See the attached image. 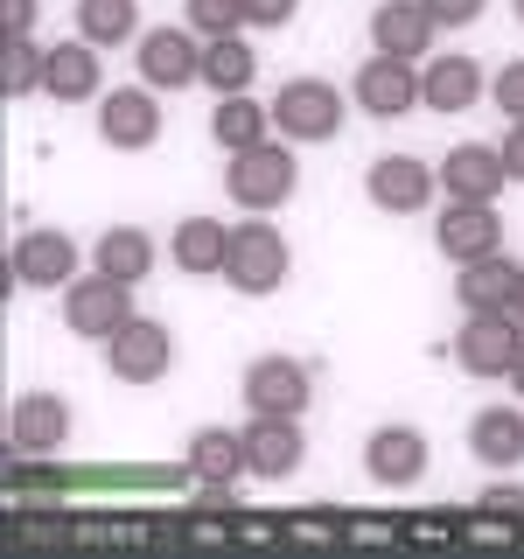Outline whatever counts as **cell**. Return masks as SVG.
<instances>
[{
    "label": "cell",
    "mask_w": 524,
    "mask_h": 559,
    "mask_svg": "<svg viewBox=\"0 0 524 559\" xmlns=\"http://www.w3.org/2000/svg\"><path fill=\"white\" fill-rule=\"evenodd\" d=\"M517 349H524V322L511 308H468V322L454 329V364L468 378H511Z\"/></svg>",
    "instance_id": "6da1fadb"
},
{
    "label": "cell",
    "mask_w": 524,
    "mask_h": 559,
    "mask_svg": "<svg viewBox=\"0 0 524 559\" xmlns=\"http://www.w3.org/2000/svg\"><path fill=\"white\" fill-rule=\"evenodd\" d=\"M224 197H231L238 210H279L294 197V154L279 147V140H259V147H238L231 168H224Z\"/></svg>",
    "instance_id": "7a4b0ae2"
},
{
    "label": "cell",
    "mask_w": 524,
    "mask_h": 559,
    "mask_svg": "<svg viewBox=\"0 0 524 559\" xmlns=\"http://www.w3.org/2000/svg\"><path fill=\"white\" fill-rule=\"evenodd\" d=\"M287 266H294V259H287V238H279L259 210H252V224H231V259H224V280H231L238 294L266 301V294H279Z\"/></svg>",
    "instance_id": "3957f363"
},
{
    "label": "cell",
    "mask_w": 524,
    "mask_h": 559,
    "mask_svg": "<svg viewBox=\"0 0 524 559\" xmlns=\"http://www.w3.org/2000/svg\"><path fill=\"white\" fill-rule=\"evenodd\" d=\"M127 322H133V287H127V280L92 273V280H70V287H63V329H70V336L98 343V336H119Z\"/></svg>",
    "instance_id": "277c9868"
},
{
    "label": "cell",
    "mask_w": 524,
    "mask_h": 559,
    "mask_svg": "<svg viewBox=\"0 0 524 559\" xmlns=\"http://www.w3.org/2000/svg\"><path fill=\"white\" fill-rule=\"evenodd\" d=\"M273 127H279V140H336L343 133V92L322 78H287L273 92Z\"/></svg>",
    "instance_id": "5b68a950"
},
{
    "label": "cell",
    "mask_w": 524,
    "mask_h": 559,
    "mask_svg": "<svg viewBox=\"0 0 524 559\" xmlns=\"http://www.w3.org/2000/svg\"><path fill=\"white\" fill-rule=\"evenodd\" d=\"M140 63V84H154V92H182V84L203 78V43L196 28H147L133 49Z\"/></svg>",
    "instance_id": "8992f818"
},
{
    "label": "cell",
    "mask_w": 524,
    "mask_h": 559,
    "mask_svg": "<svg viewBox=\"0 0 524 559\" xmlns=\"http://www.w3.org/2000/svg\"><path fill=\"white\" fill-rule=\"evenodd\" d=\"M105 364L127 384H154V378H168V364H175V336L154 314H133L119 336H105Z\"/></svg>",
    "instance_id": "52a82bcc"
},
{
    "label": "cell",
    "mask_w": 524,
    "mask_h": 559,
    "mask_svg": "<svg viewBox=\"0 0 524 559\" xmlns=\"http://www.w3.org/2000/svg\"><path fill=\"white\" fill-rule=\"evenodd\" d=\"M98 140L119 154H140L162 140V105H154V84H127V92L98 98Z\"/></svg>",
    "instance_id": "ba28073f"
},
{
    "label": "cell",
    "mask_w": 524,
    "mask_h": 559,
    "mask_svg": "<svg viewBox=\"0 0 524 559\" xmlns=\"http://www.w3.org/2000/svg\"><path fill=\"white\" fill-rule=\"evenodd\" d=\"M245 406H252V413H279V419H301V413L314 406L308 364H294V357H259V364H245Z\"/></svg>",
    "instance_id": "9c48e42d"
},
{
    "label": "cell",
    "mask_w": 524,
    "mask_h": 559,
    "mask_svg": "<svg viewBox=\"0 0 524 559\" xmlns=\"http://www.w3.org/2000/svg\"><path fill=\"white\" fill-rule=\"evenodd\" d=\"M78 280V238L70 231H22L8 252V287H70Z\"/></svg>",
    "instance_id": "30bf717a"
},
{
    "label": "cell",
    "mask_w": 524,
    "mask_h": 559,
    "mask_svg": "<svg viewBox=\"0 0 524 559\" xmlns=\"http://www.w3.org/2000/svg\"><path fill=\"white\" fill-rule=\"evenodd\" d=\"M301 419H279V413H252L245 419V468H252L259 483H287L294 468H301Z\"/></svg>",
    "instance_id": "8fae6325"
},
{
    "label": "cell",
    "mask_w": 524,
    "mask_h": 559,
    "mask_svg": "<svg viewBox=\"0 0 524 559\" xmlns=\"http://www.w3.org/2000/svg\"><path fill=\"white\" fill-rule=\"evenodd\" d=\"M364 197L378 210H392V217H419L433 203V168L419 154H378L371 175H364Z\"/></svg>",
    "instance_id": "7c38bea8"
},
{
    "label": "cell",
    "mask_w": 524,
    "mask_h": 559,
    "mask_svg": "<svg viewBox=\"0 0 524 559\" xmlns=\"http://www.w3.org/2000/svg\"><path fill=\"white\" fill-rule=\"evenodd\" d=\"M433 245H441L454 266L503 252V217H497V203H454V197H448V210L433 217Z\"/></svg>",
    "instance_id": "4fadbf2b"
},
{
    "label": "cell",
    "mask_w": 524,
    "mask_h": 559,
    "mask_svg": "<svg viewBox=\"0 0 524 559\" xmlns=\"http://www.w3.org/2000/svg\"><path fill=\"white\" fill-rule=\"evenodd\" d=\"M70 441V406L57 392H22L8 413V448L22 454V462H43V454H57Z\"/></svg>",
    "instance_id": "5bb4252c"
},
{
    "label": "cell",
    "mask_w": 524,
    "mask_h": 559,
    "mask_svg": "<svg viewBox=\"0 0 524 559\" xmlns=\"http://www.w3.org/2000/svg\"><path fill=\"white\" fill-rule=\"evenodd\" d=\"M503 182H511V168H503V147H489V140H462V147H448L441 189H448L454 203H497Z\"/></svg>",
    "instance_id": "9a60e30c"
},
{
    "label": "cell",
    "mask_w": 524,
    "mask_h": 559,
    "mask_svg": "<svg viewBox=\"0 0 524 559\" xmlns=\"http://www.w3.org/2000/svg\"><path fill=\"white\" fill-rule=\"evenodd\" d=\"M364 476L384 483V489H413L427 476V433L419 427H378L364 441Z\"/></svg>",
    "instance_id": "2e32d148"
},
{
    "label": "cell",
    "mask_w": 524,
    "mask_h": 559,
    "mask_svg": "<svg viewBox=\"0 0 524 559\" xmlns=\"http://www.w3.org/2000/svg\"><path fill=\"white\" fill-rule=\"evenodd\" d=\"M349 92H357V105L371 119H406L413 105H419V70L406 57H371V63L357 70V84H349Z\"/></svg>",
    "instance_id": "e0dca14e"
},
{
    "label": "cell",
    "mask_w": 524,
    "mask_h": 559,
    "mask_svg": "<svg viewBox=\"0 0 524 559\" xmlns=\"http://www.w3.org/2000/svg\"><path fill=\"white\" fill-rule=\"evenodd\" d=\"M433 14H427V0H384V8L371 14V43H378V57H433Z\"/></svg>",
    "instance_id": "ac0fdd59"
},
{
    "label": "cell",
    "mask_w": 524,
    "mask_h": 559,
    "mask_svg": "<svg viewBox=\"0 0 524 559\" xmlns=\"http://www.w3.org/2000/svg\"><path fill=\"white\" fill-rule=\"evenodd\" d=\"M168 259H175L189 280L224 273V259H231V224H217V217H182V224H175V238H168Z\"/></svg>",
    "instance_id": "d6986e66"
},
{
    "label": "cell",
    "mask_w": 524,
    "mask_h": 559,
    "mask_svg": "<svg viewBox=\"0 0 524 559\" xmlns=\"http://www.w3.org/2000/svg\"><path fill=\"white\" fill-rule=\"evenodd\" d=\"M189 476H196L203 489H231L238 476H252V468H245V433L196 427V433H189Z\"/></svg>",
    "instance_id": "ffe728a7"
},
{
    "label": "cell",
    "mask_w": 524,
    "mask_h": 559,
    "mask_svg": "<svg viewBox=\"0 0 524 559\" xmlns=\"http://www.w3.org/2000/svg\"><path fill=\"white\" fill-rule=\"evenodd\" d=\"M476 98H483V63L476 57H433L419 70V105H433V112H468Z\"/></svg>",
    "instance_id": "44dd1931"
},
{
    "label": "cell",
    "mask_w": 524,
    "mask_h": 559,
    "mask_svg": "<svg viewBox=\"0 0 524 559\" xmlns=\"http://www.w3.org/2000/svg\"><path fill=\"white\" fill-rule=\"evenodd\" d=\"M98 43H57L49 49V70H43V92L49 98H63V105H84V98H98Z\"/></svg>",
    "instance_id": "7402d4cb"
},
{
    "label": "cell",
    "mask_w": 524,
    "mask_h": 559,
    "mask_svg": "<svg viewBox=\"0 0 524 559\" xmlns=\"http://www.w3.org/2000/svg\"><path fill=\"white\" fill-rule=\"evenodd\" d=\"M468 454L483 468H517L524 462V413L517 406H489L468 419Z\"/></svg>",
    "instance_id": "603a6c76"
},
{
    "label": "cell",
    "mask_w": 524,
    "mask_h": 559,
    "mask_svg": "<svg viewBox=\"0 0 524 559\" xmlns=\"http://www.w3.org/2000/svg\"><path fill=\"white\" fill-rule=\"evenodd\" d=\"M517 280H524V266H517V259H503V252L468 259V266L454 273V301H462V308H511L517 301Z\"/></svg>",
    "instance_id": "cb8c5ba5"
},
{
    "label": "cell",
    "mask_w": 524,
    "mask_h": 559,
    "mask_svg": "<svg viewBox=\"0 0 524 559\" xmlns=\"http://www.w3.org/2000/svg\"><path fill=\"white\" fill-rule=\"evenodd\" d=\"M98 273L127 280V287H140V280L154 273V238L140 231V224H112V231L98 238Z\"/></svg>",
    "instance_id": "d4e9b609"
},
{
    "label": "cell",
    "mask_w": 524,
    "mask_h": 559,
    "mask_svg": "<svg viewBox=\"0 0 524 559\" xmlns=\"http://www.w3.org/2000/svg\"><path fill=\"white\" fill-rule=\"evenodd\" d=\"M252 70H259V49L245 43V35H210L203 43V84L210 92H245V84H252Z\"/></svg>",
    "instance_id": "484cf974"
},
{
    "label": "cell",
    "mask_w": 524,
    "mask_h": 559,
    "mask_svg": "<svg viewBox=\"0 0 524 559\" xmlns=\"http://www.w3.org/2000/svg\"><path fill=\"white\" fill-rule=\"evenodd\" d=\"M266 119H273V105H259V98H245V92H231L210 112V140H217L224 154H238V147H259L266 140Z\"/></svg>",
    "instance_id": "4316f807"
},
{
    "label": "cell",
    "mask_w": 524,
    "mask_h": 559,
    "mask_svg": "<svg viewBox=\"0 0 524 559\" xmlns=\"http://www.w3.org/2000/svg\"><path fill=\"white\" fill-rule=\"evenodd\" d=\"M78 35L98 49L133 43L140 35V0H78Z\"/></svg>",
    "instance_id": "83f0119b"
},
{
    "label": "cell",
    "mask_w": 524,
    "mask_h": 559,
    "mask_svg": "<svg viewBox=\"0 0 524 559\" xmlns=\"http://www.w3.org/2000/svg\"><path fill=\"white\" fill-rule=\"evenodd\" d=\"M43 70H49V49H35V35H8V49H0V92L8 98L43 92Z\"/></svg>",
    "instance_id": "f1b7e54d"
},
{
    "label": "cell",
    "mask_w": 524,
    "mask_h": 559,
    "mask_svg": "<svg viewBox=\"0 0 524 559\" xmlns=\"http://www.w3.org/2000/svg\"><path fill=\"white\" fill-rule=\"evenodd\" d=\"M182 14H189V28L203 35H238L245 28V0H182Z\"/></svg>",
    "instance_id": "f546056e"
},
{
    "label": "cell",
    "mask_w": 524,
    "mask_h": 559,
    "mask_svg": "<svg viewBox=\"0 0 524 559\" xmlns=\"http://www.w3.org/2000/svg\"><path fill=\"white\" fill-rule=\"evenodd\" d=\"M489 98H497V112L517 127V119H524V57H517V63H503L497 78H489Z\"/></svg>",
    "instance_id": "4dcf8cb0"
},
{
    "label": "cell",
    "mask_w": 524,
    "mask_h": 559,
    "mask_svg": "<svg viewBox=\"0 0 524 559\" xmlns=\"http://www.w3.org/2000/svg\"><path fill=\"white\" fill-rule=\"evenodd\" d=\"M301 0H245V28H287Z\"/></svg>",
    "instance_id": "1f68e13d"
},
{
    "label": "cell",
    "mask_w": 524,
    "mask_h": 559,
    "mask_svg": "<svg viewBox=\"0 0 524 559\" xmlns=\"http://www.w3.org/2000/svg\"><path fill=\"white\" fill-rule=\"evenodd\" d=\"M427 14H433L441 28H468V22L483 14V0H427Z\"/></svg>",
    "instance_id": "d6a6232c"
},
{
    "label": "cell",
    "mask_w": 524,
    "mask_h": 559,
    "mask_svg": "<svg viewBox=\"0 0 524 559\" xmlns=\"http://www.w3.org/2000/svg\"><path fill=\"white\" fill-rule=\"evenodd\" d=\"M483 511H489V518H524V489H517V483L483 489Z\"/></svg>",
    "instance_id": "836d02e7"
},
{
    "label": "cell",
    "mask_w": 524,
    "mask_h": 559,
    "mask_svg": "<svg viewBox=\"0 0 524 559\" xmlns=\"http://www.w3.org/2000/svg\"><path fill=\"white\" fill-rule=\"evenodd\" d=\"M0 22H8V35H28L35 28V0H0Z\"/></svg>",
    "instance_id": "e575fe53"
},
{
    "label": "cell",
    "mask_w": 524,
    "mask_h": 559,
    "mask_svg": "<svg viewBox=\"0 0 524 559\" xmlns=\"http://www.w3.org/2000/svg\"><path fill=\"white\" fill-rule=\"evenodd\" d=\"M503 168H511V182H524V119L503 133Z\"/></svg>",
    "instance_id": "d590c367"
},
{
    "label": "cell",
    "mask_w": 524,
    "mask_h": 559,
    "mask_svg": "<svg viewBox=\"0 0 524 559\" xmlns=\"http://www.w3.org/2000/svg\"><path fill=\"white\" fill-rule=\"evenodd\" d=\"M511 384H517V392H524V349H517V364H511Z\"/></svg>",
    "instance_id": "8d00e7d4"
},
{
    "label": "cell",
    "mask_w": 524,
    "mask_h": 559,
    "mask_svg": "<svg viewBox=\"0 0 524 559\" xmlns=\"http://www.w3.org/2000/svg\"><path fill=\"white\" fill-rule=\"evenodd\" d=\"M511 314H517V322H524V280H517V301H511Z\"/></svg>",
    "instance_id": "74e56055"
},
{
    "label": "cell",
    "mask_w": 524,
    "mask_h": 559,
    "mask_svg": "<svg viewBox=\"0 0 524 559\" xmlns=\"http://www.w3.org/2000/svg\"><path fill=\"white\" fill-rule=\"evenodd\" d=\"M511 8H517V22H524V0H511Z\"/></svg>",
    "instance_id": "f35d334b"
}]
</instances>
